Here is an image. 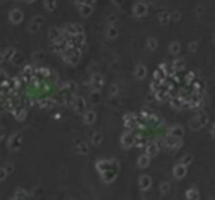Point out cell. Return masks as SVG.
I'll return each mask as SVG.
<instances>
[{"mask_svg":"<svg viewBox=\"0 0 215 200\" xmlns=\"http://www.w3.org/2000/svg\"><path fill=\"white\" fill-rule=\"evenodd\" d=\"M133 12L134 16H136V17H142V16L146 15V13H147V5H146L144 2H138V3H136V5L133 6Z\"/></svg>","mask_w":215,"mask_h":200,"instance_id":"obj_1","label":"cell"},{"mask_svg":"<svg viewBox=\"0 0 215 200\" xmlns=\"http://www.w3.org/2000/svg\"><path fill=\"white\" fill-rule=\"evenodd\" d=\"M43 21L44 20H43V18H42L41 16H36V17L32 20L30 26H28L30 32L36 33L37 30H39V29L41 27V25H42V23H43Z\"/></svg>","mask_w":215,"mask_h":200,"instance_id":"obj_2","label":"cell"},{"mask_svg":"<svg viewBox=\"0 0 215 200\" xmlns=\"http://www.w3.org/2000/svg\"><path fill=\"white\" fill-rule=\"evenodd\" d=\"M23 19V14L22 12L18 9H15V10L9 12V20L13 23L17 24V23H20Z\"/></svg>","mask_w":215,"mask_h":200,"instance_id":"obj_3","label":"cell"},{"mask_svg":"<svg viewBox=\"0 0 215 200\" xmlns=\"http://www.w3.org/2000/svg\"><path fill=\"white\" fill-rule=\"evenodd\" d=\"M80 12L81 14L84 16V17H88L91 13H93V6L89 3H84L81 4V9H80Z\"/></svg>","mask_w":215,"mask_h":200,"instance_id":"obj_4","label":"cell"},{"mask_svg":"<svg viewBox=\"0 0 215 200\" xmlns=\"http://www.w3.org/2000/svg\"><path fill=\"white\" fill-rule=\"evenodd\" d=\"M44 6L47 11H54L57 6L56 0H44Z\"/></svg>","mask_w":215,"mask_h":200,"instance_id":"obj_5","label":"cell"},{"mask_svg":"<svg viewBox=\"0 0 215 200\" xmlns=\"http://www.w3.org/2000/svg\"><path fill=\"white\" fill-rule=\"evenodd\" d=\"M160 24H163V25H165V24H167V23L169 22V20H170V15H169V13H167V12H164V13H162L160 15Z\"/></svg>","mask_w":215,"mask_h":200,"instance_id":"obj_6","label":"cell"},{"mask_svg":"<svg viewBox=\"0 0 215 200\" xmlns=\"http://www.w3.org/2000/svg\"><path fill=\"white\" fill-rule=\"evenodd\" d=\"M49 37L53 40H57L60 37V29H57V27H53V29L49 30Z\"/></svg>","mask_w":215,"mask_h":200,"instance_id":"obj_7","label":"cell"},{"mask_svg":"<svg viewBox=\"0 0 215 200\" xmlns=\"http://www.w3.org/2000/svg\"><path fill=\"white\" fill-rule=\"evenodd\" d=\"M169 49H170V51H171L172 53H178L179 51V49H181V45H179L178 42L174 41V42H172V43L170 44Z\"/></svg>","mask_w":215,"mask_h":200,"instance_id":"obj_8","label":"cell"},{"mask_svg":"<svg viewBox=\"0 0 215 200\" xmlns=\"http://www.w3.org/2000/svg\"><path fill=\"white\" fill-rule=\"evenodd\" d=\"M107 36L109 37V38H115V37L118 36V29L115 26H109L107 29Z\"/></svg>","mask_w":215,"mask_h":200,"instance_id":"obj_9","label":"cell"},{"mask_svg":"<svg viewBox=\"0 0 215 200\" xmlns=\"http://www.w3.org/2000/svg\"><path fill=\"white\" fill-rule=\"evenodd\" d=\"M147 45H148V47H149L150 49H155V48H157V40H155V39H153V38H151V39H148Z\"/></svg>","mask_w":215,"mask_h":200,"instance_id":"obj_10","label":"cell"},{"mask_svg":"<svg viewBox=\"0 0 215 200\" xmlns=\"http://www.w3.org/2000/svg\"><path fill=\"white\" fill-rule=\"evenodd\" d=\"M5 177V174H4V172L2 170H0V180L3 179V178Z\"/></svg>","mask_w":215,"mask_h":200,"instance_id":"obj_11","label":"cell"},{"mask_svg":"<svg viewBox=\"0 0 215 200\" xmlns=\"http://www.w3.org/2000/svg\"><path fill=\"white\" fill-rule=\"evenodd\" d=\"M113 2H115V4H117V5H120V4L123 2V0H112Z\"/></svg>","mask_w":215,"mask_h":200,"instance_id":"obj_12","label":"cell"},{"mask_svg":"<svg viewBox=\"0 0 215 200\" xmlns=\"http://www.w3.org/2000/svg\"><path fill=\"white\" fill-rule=\"evenodd\" d=\"M25 1H26V2H30H30H34V1H36V0H25Z\"/></svg>","mask_w":215,"mask_h":200,"instance_id":"obj_13","label":"cell"}]
</instances>
